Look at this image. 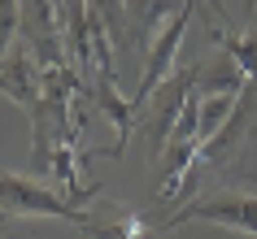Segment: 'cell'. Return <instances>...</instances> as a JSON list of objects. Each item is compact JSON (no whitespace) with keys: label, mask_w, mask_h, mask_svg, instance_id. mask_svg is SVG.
<instances>
[{"label":"cell","mask_w":257,"mask_h":239,"mask_svg":"<svg viewBox=\"0 0 257 239\" xmlns=\"http://www.w3.org/2000/svg\"><path fill=\"white\" fill-rule=\"evenodd\" d=\"M0 96H9L27 113L40 105V61H35V53H31V44L22 35L14 40L9 53L0 57Z\"/></svg>","instance_id":"obj_5"},{"label":"cell","mask_w":257,"mask_h":239,"mask_svg":"<svg viewBox=\"0 0 257 239\" xmlns=\"http://www.w3.org/2000/svg\"><path fill=\"white\" fill-rule=\"evenodd\" d=\"M209 9H214V18L222 22V31H231V14H227V0H209Z\"/></svg>","instance_id":"obj_11"},{"label":"cell","mask_w":257,"mask_h":239,"mask_svg":"<svg viewBox=\"0 0 257 239\" xmlns=\"http://www.w3.org/2000/svg\"><path fill=\"white\" fill-rule=\"evenodd\" d=\"M0 217H5V209H0Z\"/></svg>","instance_id":"obj_12"},{"label":"cell","mask_w":257,"mask_h":239,"mask_svg":"<svg viewBox=\"0 0 257 239\" xmlns=\"http://www.w3.org/2000/svg\"><path fill=\"white\" fill-rule=\"evenodd\" d=\"M192 18H196V0H183V9H179V14L170 18L162 31H157V40L149 44V57H144V74H140V92L131 96L136 113L149 105V96L157 92V87H162L170 74H175V57H179V48H183V35H188Z\"/></svg>","instance_id":"obj_3"},{"label":"cell","mask_w":257,"mask_h":239,"mask_svg":"<svg viewBox=\"0 0 257 239\" xmlns=\"http://www.w3.org/2000/svg\"><path fill=\"white\" fill-rule=\"evenodd\" d=\"M196 92L201 96H235V92H244V70L227 53H218L214 61L196 66Z\"/></svg>","instance_id":"obj_8"},{"label":"cell","mask_w":257,"mask_h":239,"mask_svg":"<svg viewBox=\"0 0 257 239\" xmlns=\"http://www.w3.org/2000/svg\"><path fill=\"white\" fill-rule=\"evenodd\" d=\"M126 5V27H131V44L149 48L157 40V31L183 9V0H122Z\"/></svg>","instance_id":"obj_6"},{"label":"cell","mask_w":257,"mask_h":239,"mask_svg":"<svg viewBox=\"0 0 257 239\" xmlns=\"http://www.w3.org/2000/svg\"><path fill=\"white\" fill-rule=\"evenodd\" d=\"M196 92V66L175 70L170 79L149 96V105L140 109V135L149 139V157H166L170 148V135H175V122L188 105V96Z\"/></svg>","instance_id":"obj_2"},{"label":"cell","mask_w":257,"mask_h":239,"mask_svg":"<svg viewBox=\"0 0 257 239\" xmlns=\"http://www.w3.org/2000/svg\"><path fill=\"white\" fill-rule=\"evenodd\" d=\"M0 209H5V217H53V222H74L79 230L87 222H96V213L79 209V204L66 200L57 187L35 183V174H14V170H0Z\"/></svg>","instance_id":"obj_1"},{"label":"cell","mask_w":257,"mask_h":239,"mask_svg":"<svg viewBox=\"0 0 257 239\" xmlns=\"http://www.w3.org/2000/svg\"><path fill=\"white\" fill-rule=\"evenodd\" d=\"M87 14L109 31V40L113 44H131V27H126V5L122 0H87Z\"/></svg>","instance_id":"obj_9"},{"label":"cell","mask_w":257,"mask_h":239,"mask_svg":"<svg viewBox=\"0 0 257 239\" xmlns=\"http://www.w3.org/2000/svg\"><path fill=\"white\" fill-rule=\"evenodd\" d=\"M87 96H92L96 113L118 131L109 157H122V148L131 144V135L140 131V113H136V105H131V96L118 92V74H92V79H87Z\"/></svg>","instance_id":"obj_4"},{"label":"cell","mask_w":257,"mask_h":239,"mask_svg":"<svg viewBox=\"0 0 257 239\" xmlns=\"http://www.w3.org/2000/svg\"><path fill=\"white\" fill-rule=\"evenodd\" d=\"M18 27H22V0H0V57L14 48Z\"/></svg>","instance_id":"obj_10"},{"label":"cell","mask_w":257,"mask_h":239,"mask_svg":"<svg viewBox=\"0 0 257 239\" xmlns=\"http://www.w3.org/2000/svg\"><path fill=\"white\" fill-rule=\"evenodd\" d=\"M175 226H153L149 217L140 213H122V217H109V222H87L83 226V239H170Z\"/></svg>","instance_id":"obj_7"}]
</instances>
